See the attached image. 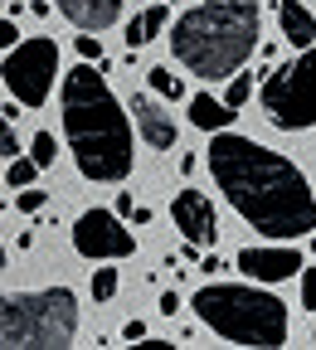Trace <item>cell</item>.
<instances>
[{
	"mask_svg": "<svg viewBox=\"0 0 316 350\" xmlns=\"http://www.w3.org/2000/svg\"><path fill=\"white\" fill-rule=\"evenodd\" d=\"M205 165L214 175V185L224 190V200H229L243 214V224H253L258 234L282 239V243L311 234V224H316L311 185L287 156L267 151L253 137H239V131L219 126L214 142L205 146Z\"/></svg>",
	"mask_w": 316,
	"mask_h": 350,
	"instance_id": "1",
	"label": "cell"
},
{
	"mask_svg": "<svg viewBox=\"0 0 316 350\" xmlns=\"http://www.w3.org/2000/svg\"><path fill=\"white\" fill-rule=\"evenodd\" d=\"M64 137L88 180H127L137 146H131V117L122 112L98 64H78L64 73Z\"/></svg>",
	"mask_w": 316,
	"mask_h": 350,
	"instance_id": "2",
	"label": "cell"
},
{
	"mask_svg": "<svg viewBox=\"0 0 316 350\" xmlns=\"http://www.w3.org/2000/svg\"><path fill=\"white\" fill-rule=\"evenodd\" d=\"M263 5L258 0H205L170 25V54L195 78H229L258 49Z\"/></svg>",
	"mask_w": 316,
	"mask_h": 350,
	"instance_id": "3",
	"label": "cell"
},
{
	"mask_svg": "<svg viewBox=\"0 0 316 350\" xmlns=\"http://www.w3.org/2000/svg\"><path fill=\"white\" fill-rule=\"evenodd\" d=\"M195 317L219 331L234 345H258V350H278L287 340V306L263 292V287H239V282H209L195 292Z\"/></svg>",
	"mask_w": 316,
	"mask_h": 350,
	"instance_id": "4",
	"label": "cell"
},
{
	"mask_svg": "<svg viewBox=\"0 0 316 350\" xmlns=\"http://www.w3.org/2000/svg\"><path fill=\"white\" fill-rule=\"evenodd\" d=\"M78 336V297L68 287L0 297V350H59Z\"/></svg>",
	"mask_w": 316,
	"mask_h": 350,
	"instance_id": "5",
	"label": "cell"
},
{
	"mask_svg": "<svg viewBox=\"0 0 316 350\" xmlns=\"http://www.w3.org/2000/svg\"><path fill=\"white\" fill-rule=\"evenodd\" d=\"M258 103H263V117L278 131H306L311 126V54L297 49V59L278 64L263 78Z\"/></svg>",
	"mask_w": 316,
	"mask_h": 350,
	"instance_id": "6",
	"label": "cell"
},
{
	"mask_svg": "<svg viewBox=\"0 0 316 350\" xmlns=\"http://www.w3.org/2000/svg\"><path fill=\"white\" fill-rule=\"evenodd\" d=\"M0 78H5L10 98L20 107H44L54 93V78H59V44L54 39H15L5 64H0Z\"/></svg>",
	"mask_w": 316,
	"mask_h": 350,
	"instance_id": "7",
	"label": "cell"
},
{
	"mask_svg": "<svg viewBox=\"0 0 316 350\" xmlns=\"http://www.w3.org/2000/svg\"><path fill=\"white\" fill-rule=\"evenodd\" d=\"M73 248L93 262H112V258H131L137 253V239L122 224L117 209H83L73 219Z\"/></svg>",
	"mask_w": 316,
	"mask_h": 350,
	"instance_id": "8",
	"label": "cell"
},
{
	"mask_svg": "<svg viewBox=\"0 0 316 350\" xmlns=\"http://www.w3.org/2000/svg\"><path fill=\"white\" fill-rule=\"evenodd\" d=\"M170 219H175V229H180L185 243H195V248L219 243V214H214V204H209L205 190H180L170 200Z\"/></svg>",
	"mask_w": 316,
	"mask_h": 350,
	"instance_id": "9",
	"label": "cell"
},
{
	"mask_svg": "<svg viewBox=\"0 0 316 350\" xmlns=\"http://www.w3.org/2000/svg\"><path fill=\"white\" fill-rule=\"evenodd\" d=\"M234 262H239V273L253 278V282H287V278H297L306 268L297 248H243Z\"/></svg>",
	"mask_w": 316,
	"mask_h": 350,
	"instance_id": "10",
	"label": "cell"
},
{
	"mask_svg": "<svg viewBox=\"0 0 316 350\" xmlns=\"http://www.w3.org/2000/svg\"><path fill=\"white\" fill-rule=\"evenodd\" d=\"M131 122L142 126V142L151 151H170L175 146V117L151 98V93H131Z\"/></svg>",
	"mask_w": 316,
	"mask_h": 350,
	"instance_id": "11",
	"label": "cell"
},
{
	"mask_svg": "<svg viewBox=\"0 0 316 350\" xmlns=\"http://www.w3.org/2000/svg\"><path fill=\"white\" fill-rule=\"evenodd\" d=\"M54 10H64V20H73L78 29H112L122 20V0H54Z\"/></svg>",
	"mask_w": 316,
	"mask_h": 350,
	"instance_id": "12",
	"label": "cell"
},
{
	"mask_svg": "<svg viewBox=\"0 0 316 350\" xmlns=\"http://www.w3.org/2000/svg\"><path fill=\"white\" fill-rule=\"evenodd\" d=\"M278 20H282V39L292 44V49H311L316 20H311V10L302 5V0H282V5H278Z\"/></svg>",
	"mask_w": 316,
	"mask_h": 350,
	"instance_id": "13",
	"label": "cell"
},
{
	"mask_svg": "<svg viewBox=\"0 0 316 350\" xmlns=\"http://www.w3.org/2000/svg\"><path fill=\"white\" fill-rule=\"evenodd\" d=\"M166 25H170V10H166V5H146L142 15H131V25H127V44H131V49H146V44H151Z\"/></svg>",
	"mask_w": 316,
	"mask_h": 350,
	"instance_id": "14",
	"label": "cell"
},
{
	"mask_svg": "<svg viewBox=\"0 0 316 350\" xmlns=\"http://www.w3.org/2000/svg\"><path fill=\"white\" fill-rule=\"evenodd\" d=\"M190 122H195L200 131H219V126L234 122V107H224L214 93H195V98H190Z\"/></svg>",
	"mask_w": 316,
	"mask_h": 350,
	"instance_id": "15",
	"label": "cell"
},
{
	"mask_svg": "<svg viewBox=\"0 0 316 350\" xmlns=\"http://www.w3.org/2000/svg\"><path fill=\"white\" fill-rule=\"evenodd\" d=\"M248 98H253V73H243V68H234V73H229V88H224V98H219V103L239 112V107H243Z\"/></svg>",
	"mask_w": 316,
	"mask_h": 350,
	"instance_id": "16",
	"label": "cell"
},
{
	"mask_svg": "<svg viewBox=\"0 0 316 350\" xmlns=\"http://www.w3.org/2000/svg\"><path fill=\"white\" fill-rule=\"evenodd\" d=\"M29 161H34L39 170H49V165L59 161V142H54V131H39V137L29 142Z\"/></svg>",
	"mask_w": 316,
	"mask_h": 350,
	"instance_id": "17",
	"label": "cell"
},
{
	"mask_svg": "<svg viewBox=\"0 0 316 350\" xmlns=\"http://www.w3.org/2000/svg\"><path fill=\"white\" fill-rule=\"evenodd\" d=\"M146 78H151V88H156L161 98H175V103H180V93H185V83H180L170 68H161V64H156V68H146Z\"/></svg>",
	"mask_w": 316,
	"mask_h": 350,
	"instance_id": "18",
	"label": "cell"
},
{
	"mask_svg": "<svg viewBox=\"0 0 316 350\" xmlns=\"http://www.w3.org/2000/svg\"><path fill=\"white\" fill-rule=\"evenodd\" d=\"M88 287H93V297H98V301L117 297V268H107V262H103V268L93 273V282H88Z\"/></svg>",
	"mask_w": 316,
	"mask_h": 350,
	"instance_id": "19",
	"label": "cell"
},
{
	"mask_svg": "<svg viewBox=\"0 0 316 350\" xmlns=\"http://www.w3.org/2000/svg\"><path fill=\"white\" fill-rule=\"evenodd\" d=\"M34 175H39V165L34 161H20V156H10V170H5V180L20 190V185H34Z\"/></svg>",
	"mask_w": 316,
	"mask_h": 350,
	"instance_id": "20",
	"label": "cell"
},
{
	"mask_svg": "<svg viewBox=\"0 0 316 350\" xmlns=\"http://www.w3.org/2000/svg\"><path fill=\"white\" fill-rule=\"evenodd\" d=\"M10 156H20V137H15V126H10V117L0 112V161H10Z\"/></svg>",
	"mask_w": 316,
	"mask_h": 350,
	"instance_id": "21",
	"label": "cell"
},
{
	"mask_svg": "<svg viewBox=\"0 0 316 350\" xmlns=\"http://www.w3.org/2000/svg\"><path fill=\"white\" fill-rule=\"evenodd\" d=\"M78 59H88V64H103V39H98L93 29H83V34H78Z\"/></svg>",
	"mask_w": 316,
	"mask_h": 350,
	"instance_id": "22",
	"label": "cell"
},
{
	"mask_svg": "<svg viewBox=\"0 0 316 350\" xmlns=\"http://www.w3.org/2000/svg\"><path fill=\"white\" fill-rule=\"evenodd\" d=\"M44 200H49L44 190H29V185H20V200H15V204H20L25 214H34V209H44Z\"/></svg>",
	"mask_w": 316,
	"mask_h": 350,
	"instance_id": "23",
	"label": "cell"
},
{
	"mask_svg": "<svg viewBox=\"0 0 316 350\" xmlns=\"http://www.w3.org/2000/svg\"><path fill=\"white\" fill-rule=\"evenodd\" d=\"M20 39V29H15V20H0V49H10V44Z\"/></svg>",
	"mask_w": 316,
	"mask_h": 350,
	"instance_id": "24",
	"label": "cell"
},
{
	"mask_svg": "<svg viewBox=\"0 0 316 350\" xmlns=\"http://www.w3.org/2000/svg\"><path fill=\"white\" fill-rule=\"evenodd\" d=\"M161 317H180V297H175V292L161 297Z\"/></svg>",
	"mask_w": 316,
	"mask_h": 350,
	"instance_id": "25",
	"label": "cell"
},
{
	"mask_svg": "<svg viewBox=\"0 0 316 350\" xmlns=\"http://www.w3.org/2000/svg\"><path fill=\"white\" fill-rule=\"evenodd\" d=\"M297 278H302V306H306V312H311V292H316V287H311V273H306V268H302V273H297Z\"/></svg>",
	"mask_w": 316,
	"mask_h": 350,
	"instance_id": "26",
	"label": "cell"
},
{
	"mask_svg": "<svg viewBox=\"0 0 316 350\" xmlns=\"http://www.w3.org/2000/svg\"><path fill=\"white\" fill-rule=\"evenodd\" d=\"M142 336H146L142 321H127V326H122V340H142Z\"/></svg>",
	"mask_w": 316,
	"mask_h": 350,
	"instance_id": "27",
	"label": "cell"
},
{
	"mask_svg": "<svg viewBox=\"0 0 316 350\" xmlns=\"http://www.w3.org/2000/svg\"><path fill=\"white\" fill-rule=\"evenodd\" d=\"M131 209H137V200H131V195H117V214H122V219H127V214H131Z\"/></svg>",
	"mask_w": 316,
	"mask_h": 350,
	"instance_id": "28",
	"label": "cell"
},
{
	"mask_svg": "<svg viewBox=\"0 0 316 350\" xmlns=\"http://www.w3.org/2000/svg\"><path fill=\"white\" fill-rule=\"evenodd\" d=\"M0 273H5V248H0Z\"/></svg>",
	"mask_w": 316,
	"mask_h": 350,
	"instance_id": "29",
	"label": "cell"
}]
</instances>
